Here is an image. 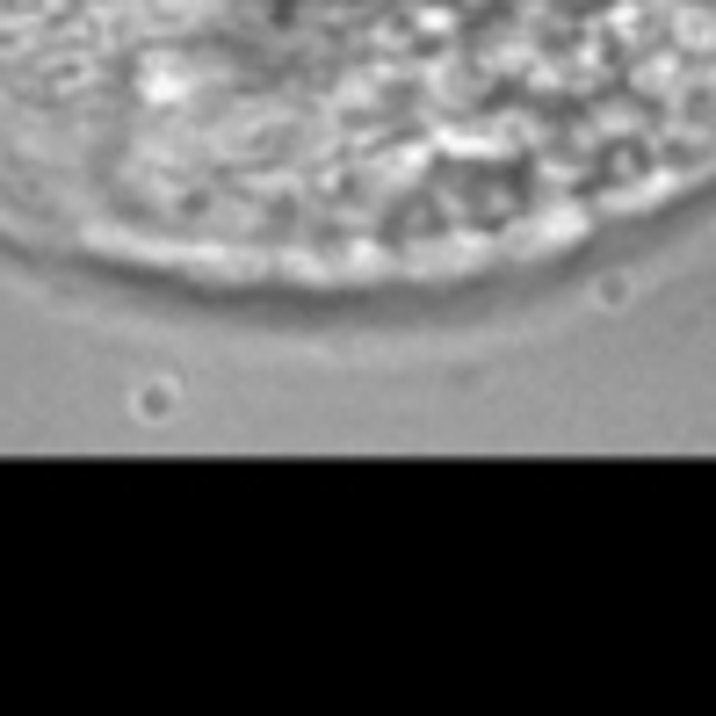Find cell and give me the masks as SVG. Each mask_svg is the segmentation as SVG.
Wrapping results in <instances>:
<instances>
[{
    "instance_id": "6da1fadb",
    "label": "cell",
    "mask_w": 716,
    "mask_h": 716,
    "mask_svg": "<svg viewBox=\"0 0 716 716\" xmlns=\"http://www.w3.org/2000/svg\"><path fill=\"white\" fill-rule=\"evenodd\" d=\"M311 109H319V131H333V123H340L326 95H311ZM348 138H355V131H348ZM355 152H362V145H355ZM362 160H369V152H362ZM369 174H377V167H369ZM377 189H384V181H377ZM384 203H391V196H384ZM391 217H398V203H391ZM398 232H406V217H398ZM406 246H413V239H406ZM413 261H420V254H413Z\"/></svg>"
}]
</instances>
